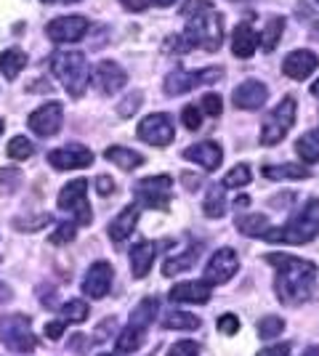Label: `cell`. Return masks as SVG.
<instances>
[{"mask_svg":"<svg viewBox=\"0 0 319 356\" xmlns=\"http://www.w3.org/2000/svg\"><path fill=\"white\" fill-rule=\"evenodd\" d=\"M266 264H272L277 268V280H274L277 298L285 306H304L306 300L311 298V293H314L317 266L311 261L295 258V255H285V252L266 255Z\"/></svg>","mask_w":319,"mask_h":356,"instance_id":"cell-1","label":"cell"},{"mask_svg":"<svg viewBox=\"0 0 319 356\" xmlns=\"http://www.w3.org/2000/svg\"><path fill=\"white\" fill-rule=\"evenodd\" d=\"M181 16L186 19L183 40L189 48L218 51L224 43V16L213 8L211 0H186L181 6Z\"/></svg>","mask_w":319,"mask_h":356,"instance_id":"cell-2","label":"cell"},{"mask_svg":"<svg viewBox=\"0 0 319 356\" xmlns=\"http://www.w3.org/2000/svg\"><path fill=\"white\" fill-rule=\"evenodd\" d=\"M319 234V200H309L295 213V218L282 229H269L263 239L269 242H288V245H309Z\"/></svg>","mask_w":319,"mask_h":356,"instance_id":"cell-3","label":"cell"},{"mask_svg":"<svg viewBox=\"0 0 319 356\" xmlns=\"http://www.w3.org/2000/svg\"><path fill=\"white\" fill-rule=\"evenodd\" d=\"M51 70H54V74L59 77V83L67 88V93L72 99H80L85 93L91 72H88V61L80 51H59L51 59Z\"/></svg>","mask_w":319,"mask_h":356,"instance_id":"cell-4","label":"cell"},{"mask_svg":"<svg viewBox=\"0 0 319 356\" xmlns=\"http://www.w3.org/2000/svg\"><path fill=\"white\" fill-rule=\"evenodd\" d=\"M0 341L6 343L11 351L32 354V351L38 348V338H35V332H32L30 316H24V314L3 316V319H0Z\"/></svg>","mask_w":319,"mask_h":356,"instance_id":"cell-5","label":"cell"},{"mask_svg":"<svg viewBox=\"0 0 319 356\" xmlns=\"http://www.w3.org/2000/svg\"><path fill=\"white\" fill-rule=\"evenodd\" d=\"M293 122H295V99H293V96H285V99L269 112V118L263 120L261 144H263V147L279 144V141L288 136L290 128H293Z\"/></svg>","mask_w":319,"mask_h":356,"instance_id":"cell-6","label":"cell"},{"mask_svg":"<svg viewBox=\"0 0 319 356\" xmlns=\"http://www.w3.org/2000/svg\"><path fill=\"white\" fill-rule=\"evenodd\" d=\"M224 77L221 67H208V70H199V72H186V70H173L165 77V93L167 96H181L189 93L197 86H208V83H218Z\"/></svg>","mask_w":319,"mask_h":356,"instance_id":"cell-7","label":"cell"},{"mask_svg":"<svg viewBox=\"0 0 319 356\" xmlns=\"http://www.w3.org/2000/svg\"><path fill=\"white\" fill-rule=\"evenodd\" d=\"M85 189H88V181H85V178H75V181H69L59 192V208L67 210V213H72L75 221L83 223V226H88L93 218L91 205H88V200H85Z\"/></svg>","mask_w":319,"mask_h":356,"instance_id":"cell-8","label":"cell"},{"mask_svg":"<svg viewBox=\"0 0 319 356\" xmlns=\"http://www.w3.org/2000/svg\"><path fill=\"white\" fill-rule=\"evenodd\" d=\"M170 186H173L170 176H149L141 178L133 186V192L141 200V205L152 210H167L170 208Z\"/></svg>","mask_w":319,"mask_h":356,"instance_id":"cell-9","label":"cell"},{"mask_svg":"<svg viewBox=\"0 0 319 356\" xmlns=\"http://www.w3.org/2000/svg\"><path fill=\"white\" fill-rule=\"evenodd\" d=\"M240 268V261H237V252L231 248H221L211 255L208 266H205V284H224L229 282Z\"/></svg>","mask_w":319,"mask_h":356,"instance_id":"cell-10","label":"cell"},{"mask_svg":"<svg viewBox=\"0 0 319 356\" xmlns=\"http://www.w3.org/2000/svg\"><path fill=\"white\" fill-rule=\"evenodd\" d=\"M61 122H64V109H61L59 102H48V104L38 106L30 115V120H27L32 134L43 136V138H51V136L59 134Z\"/></svg>","mask_w":319,"mask_h":356,"instance_id":"cell-11","label":"cell"},{"mask_svg":"<svg viewBox=\"0 0 319 356\" xmlns=\"http://www.w3.org/2000/svg\"><path fill=\"white\" fill-rule=\"evenodd\" d=\"M138 138L149 147H167L173 141V122L167 115H147L138 122Z\"/></svg>","mask_w":319,"mask_h":356,"instance_id":"cell-12","label":"cell"},{"mask_svg":"<svg viewBox=\"0 0 319 356\" xmlns=\"http://www.w3.org/2000/svg\"><path fill=\"white\" fill-rule=\"evenodd\" d=\"M88 32V19L85 16H59L48 24V38L54 43H77Z\"/></svg>","mask_w":319,"mask_h":356,"instance_id":"cell-13","label":"cell"},{"mask_svg":"<svg viewBox=\"0 0 319 356\" xmlns=\"http://www.w3.org/2000/svg\"><path fill=\"white\" fill-rule=\"evenodd\" d=\"M128 74L122 72V67H117L115 61H99L93 70V86L101 90L104 96H115L117 90L125 88Z\"/></svg>","mask_w":319,"mask_h":356,"instance_id":"cell-14","label":"cell"},{"mask_svg":"<svg viewBox=\"0 0 319 356\" xmlns=\"http://www.w3.org/2000/svg\"><path fill=\"white\" fill-rule=\"evenodd\" d=\"M48 163L56 170H75V168H88L93 165V154L85 147H61L48 152Z\"/></svg>","mask_w":319,"mask_h":356,"instance_id":"cell-15","label":"cell"},{"mask_svg":"<svg viewBox=\"0 0 319 356\" xmlns=\"http://www.w3.org/2000/svg\"><path fill=\"white\" fill-rule=\"evenodd\" d=\"M266 99H269V90L263 83L259 80H245L240 83L237 88H234V96H231V102L237 109H245V112H253V109H261V106L266 104Z\"/></svg>","mask_w":319,"mask_h":356,"instance_id":"cell-16","label":"cell"},{"mask_svg":"<svg viewBox=\"0 0 319 356\" xmlns=\"http://www.w3.org/2000/svg\"><path fill=\"white\" fill-rule=\"evenodd\" d=\"M112 277H115L112 266H109L106 261H96V264L88 268L85 280H83V293L88 298H104L106 293L112 290Z\"/></svg>","mask_w":319,"mask_h":356,"instance_id":"cell-17","label":"cell"},{"mask_svg":"<svg viewBox=\"0 0 319 356\" xmlns=\"http://www.w3.org/2000/svg\"><path fill=\"white\" fill-rule=\"evenodd\" d=\"M181 157L189 160V163H197L202 170H215L221 165V160H224V152L213 141H199V144H192V147L183 149Z\"/></svg>","mask_w":319,"mask_h":356,"instance_id":"cell-18","label":"cell"},{"mask_svg":"<svg viewBox=\"0 0 319 356\" xmlns=\"http://www.w3.org/2000/svg\"><path fill=\"white\" fill-rule=\"evenodd\" d=\"M317 67H319V56L314 51H304V48L301 51H293L288 59H285V64H282L285 74L293 77V80H306Z\"/></svg>","mask_w":319,"mask_h":356,"instance_id":"cell-19","label":"cell"},{"mask_svg":"<svg viewBox=\"0 0 319 356\" xmlns=\"http://www.w3.org/2000/svg\"><path fill=\"white\" fill-rule=\"evenodd\" d=\"M154 255H157V245L149 242V239H141V242H136L131 248V271H133L136 280L149 274V268L154 264Z\"/></svg>","mask_w":319,"mask_h":356,"instance_id":"cell-20","label":"cell"},{"mask_svg":"<svg viewBox=\"0 0 319 356\" xmlns=\"http://www.w3.org/2000/svg\"><path fill=\"white\" fill-rule=\"evenodd\" d=\"M138 216H141V208H138V205H128L115 221L109 223V237H112L115 245H120V242H125V239L133 234V229H136V223H138Z\"/></svg>","mask_w":319,"mask_h":356,"instance_id":"cell-21","label":"cell"},{"mask_svg":"<svg viewBox=\"0 0 319 356\" xmlns=\"http://www.w3.org/2000/svg\"><path fill=\"white\" fill-rule=\"evenodd\" d=\"M256 45H259L256 30H253L250 24L240 22V24L234 27V35H231V51H234V56H237V59H250V56L256 54Z\"/></svg>","mask_w":319,"mask_h":356,"instance_id":"cell-22","label":"cell"},{"mask_svg":"<svg viewBox=\"0 0 319 356\" xmlns=\"http://www.w3.org/2000/svg\"><path fill=\"white\" fill-rule=\"evenodd\" d=\"M173 303H208L211 300V284L205 282H181L170 290Z\"/></svg>","mask_w":319,"mask_h":356,"instance_id":"cell-23","label":"cell"},{"mask_svg":"<svg viewBox=\"0 0 319 356\" xmlns=\"http://www.w3.org/2000/svg\"><path fill=\"white\" fill-rule=\"evenodd\" d=\"M263 178H269V181H304V178H311V173H309V165H263Z\"/></svg>","mask_w":319,"mask_h":356,"instance_id":"cell-24","label":"cell"},{"mask_svg":"<svg viewBox=\"0 0 319 356\" xmlns=\"http://www.w3.org/2000/svg\"><path fill=\"white\" fill-rule=\"evenodd\" d=\"M147 330H149V327L128 322V327L117 335V351H120V354H133V351H138V348L144 346V341H147Z\"/></svg>","mask_w":319,"mask_h":356,"instance_id":"cell-25","label":"cell"},{"mask_svg":"<svg viewBox=\"0 0 319 356\" xmlns=\"http://www.w3.org/2000/svg\"><path fill=\"white\" fill-rule=\"evenodd\" d=\"M104 157L109 163H115L122 170H136L138 165H144V157L133 152V149H125V147H109L104 152Z\"/></svg>","mask_w":319,"mask_h":356,"instance_id":"cell-26","label":"cell"},{"mask_svg":"<svg viewBox=\"0 0 319 356\" xmlns=\"http://www.w3.org/2000/svg\"><path fill=\"white\" fill-rule=\"evenodd\" d=\"M295 152H298V157H301L306 165L319 163V128L301 136V138L295 141Z\"/></svg>","mask_w":319,"mask_h":356,"instance_id":"cell-27","label":"cell"},{"mask_svg":"<svg viewBox=\"0 0 319 356\" xmlns=\"http://www.w3.org/2000/svg\"><path fill=\"white\" fill-rule=\"evenodd\" d=\"M24 67H27V54H24V51L11 48V51H3V54H0V72L6 74L8 80H14Z\"/></svg>","mask_w":319,"mask_h":356,"instance_id":"cell-28","label":"cell"},{"mask_svg":"<svg viewBox=\"0 0 319 356\" xmlns=\"http://www.w3.org/2000/svg\"><path fill=\"white\" fill-rule=\"evenodd\" d=\"M202 210H205L208 218H221V216L227 213V192H224V186H211V189H208V197H205V202H202Z\"/></svg>","mask_w":319,"mask_h":356,"instance_id":"cell-29","label":"cell"},{"mask_svg":"<svg viewBox=\"0 0 319 356\" xmlns=\"http://www.w3.org/2000/svg\"><path fill=\"white\" fill-rule=\"evenodd\" d=\"M282 32H285V19H282V16H274V19L266 22V30L261 35V48H263V54H272L274 48L279 45Z\"/></svg>","mask_w":319,"mask_h":356,"instance_id":"cell-30","label":"cell"},{"mask_svg":"<svg viewBox=\"0 0 319 356\" xmlns=\"http://www.w3.org/2000/svg\"><path fill=\"white\" fill-rule=\"evenodd\" d=\"M237 232H243L245 237H263L269 232V221L263 216H240Z\"/></svg>","mask_w":319,"mask_h":356,"instance_id":"cell-31","label":"cell"},{"mask_svg":"<svg viewBox=\"0 0 319 356\" xmlns=\"http://www.w3.org/2000/svg\"><path fill=\"white\" fill-rule=\"evenodd\" d=\"M157 300L154 298H147V300H141L136 309H133V314H131V322L133 325H141V327H149L157 319Z\"/></svg>","mask_w":319,"mask_h":356,"instance_id":"cell-32","label":"cell"},{"mask_svg":"<svg viewBox=\"0 0 319 356\" xmlns=\"http://www.w3.org/2000/svg\"><path fill=\"white\" fill-rule=\"evenodd\" d=\"M195 264H197V248H192V250L183 252V255H179V258H170V261H165L163 274H165V277H176V274H181V271H186V268H192Z\"/></svg>","mask_w":319,"mask_h":356,"instance_id":"cell-33","label":"cell"},{"mask_svg":"<svg viewBox=\"0 0 319 356\" xmlns=\"http://www.w3.org/2000/svg\"><path fill=\"white\" fill-rule=\"evenodd\" d=\"M165 330H183V332H192V330H199V319L195 316V314L173 312V314H167Z\"/></svg>","mask_w":319,"mask_h":356,"instance_id":"cell-34","label":"cell"},{"mask_svg":"<svg viewBox=\"0 0 319 356\" xmlns=\"http://www.w3.org/2000/svg\"><path fill=\"white\" fill-rule=\"evenodd\" d=\"M35 147H32V141L27 136H14L11 138V144H8V157L11 160H30Z\"/></svg>","mask_w":319,"mask_h":356,"instance_id":"cell-35","label":"cell"},{"mask_svg":"<svg viewBox=\"0 0 319 356\" xmlns=\"http://www.w3.org/2000/svg\"><path fill=\"white\" fill-rule=\"evenodd\" d=\"M247 184H250V168L245 163L234 165L227 173V178H224V186H229V189H240V186H247Z\"/></svg>","mask_w":319,"mask_h":356,"instance_id":"cell-36","label":"cell"},{"mask_svg":"<svg viewBox=\"0 0 319 356\" xmlns=\"http://www.w3.org/2000/svg\"><path fill=\"white\" fill-rule=\"evenodd\" d=\"M61 309V316L67 319V322H85L88 319V306L83 303V300H67Z\"/></svg>","mask_w":319,"mask_h":356,"instance_id":"cell-37","label":"cell"},{"mask_svg":"<svg viewBox=\"0 0 319 356\" xmlns=\"http://www.w3.org/2000/svg\"><path fill=\"white\" fill-rule=\"evenodd\" d=\"M22 186V170L16 168H0V194H11Z\"/></svg>","mask_w":319,"mask_h":356,"instance_id":"cell-38","label":"cell"},{"mask_svg":"<svg viewBox=\"0 0 319 356\" xmlns=\"http://www.w3.org/2000/svg\"><path fill=\"white\" fill-rule=\"evenodd\" d=\"M282 332H285V322L279 316H263L259 322V335L266 338V341H272V338L282 335Z\"/></svg>","mask_w":319,"mask_h":356,"instance_id":"cell-39","label":"cell"},{"mask_svg":"<svg viewBox=\"0 0 319 356\" xmlns=\"http://www.w3.org/2000/svg\"><path fill=\"white\" fill-rule=\"evenodd\" d=\"M75 234H77L75 221H64V223H59V229L51 234V242H54V245H67V242H75Z\"/></svg>","mask_w":319,"mask_h":356,"instance_id":"cell-40","label":"cell"},{"mask_svg":"<svg viewBox=\"0 0 319 356\" xmlns=\"http://www.w3.org/2000/svg\"><path fill=\"white\" fill-rule=\"evenodd\" d=\"M221 109H224V102H221V96L218 93H205L202 96V115H208V118H218L221 115Z\"/></svg>","mask_w":319,"mask_h":356,"instance_id":"cell-41","label":"cell"},{"mask_svg":"<svg viewBox=\"0 0 319 356\" xmlns=\"http://www.w3.org/2000/svg\"><path fill=\"white\" fill-rule=\"evenodd\" d=\"M165 356H199V346L195 341H179L167 348Z\"/></svg>","mask_w":319,"mask_h":356,"instance_id":"cell-42","label":"cell"},{"mask_svg":"<svg viewBox=\"0 0 319 356\" xmlns=\"http://www.w3.org/2000/svg\"><path fill=\"white\" fill-rule=\"evenodd\" d=\"M141 102H144V96H141V93H131V96L117 106V115H120V118H131L138 106H141Z\"/></svg>","mask_w":319,"mask_h":356,"instance_id":"cell-43","label":"cell"},{"mask_svg":"<svg viewBox=\"0 0 319 356\" xmlns=\"http://www.w3.org/2000/svg\"><path fill=\"white\" fill-rule=\"evenodd\" d=\"M181 122L189 128V131H197L199 125H202V115H199L197 106H186L181 112Z\"/></svg>","mask_w":319,"mask_h":356,"instance_id":"cell-44","label":"cell"},{"mask_svg":"<svg viewBox=\"0 0 319 356\" xmlns=\"http://www.w3.org/2000/svg\"><path fill=\"white\" fill-rule=\"evenodd\" d=\"M218 330H221L224 335H237V330H240V319H237L234 314H224V316L218 319Z\"/></svg>","mask_w":319,"mask_h":356,"instance_id":"cell-45","label":"cell"},{"mask_svg":"<svg viewBox=\"0 0 319 356\" xmlns=\"http://www.w3.org/2000/svg\"><path fill=\"white\" fill-rule=\"evenodd\" d=\"M51 223V216H38V218H32V223H22V221H14V226L19 229V232H38V229H43V226H48Z\"/></svg>","mask_w":319,"mask_h":356,"instance_id":"cell-46","label":"cell"},{"mask_svg":"<svg viewBox=\"0 0 319 356\" xmlns=\"http://www.w3.org/2000/svg\"><path fill=\"white\" fill-rule=\"evenodd\" d=\"M256 356H290V346L288 343H277V346H269V348L259 351Z\"/></svg>","mask_w":319,"mask_h":356,"instance_id":"cell-47","label":"cell"},{"mask_svg":"<svg viewBox=\"0 0 319 356\" xmlns=\"http://www.w3.org/2000/svg\"><path fill=\"white\" fill-rule=\"evenodd\" d=\"M96 192L99 194H112L115 192V181L109 176H99L96 178Z\"/></svg>","mask_w":319,"mask_h":356,"instance_id":"cell-48","label":"cell"},{"mask_svg":"<svg viewBox=\"0 0 319 356\" xmlns=\"http://www.w3.org/2000/svg\"><path fill=\"white\" fill-rule=\"evenodd\" d=\"M61 335H64V322H48V325H46V338H51V341H59Z\"/></svg>","mask_w":319,"mask_h":356,"instance_id":"cell-49","label":"cell"},{"mask_svg":"<svg viewBox=\"0 0 319 356\" xmlns=\"http://www.w3.org/2000/svg\"><path fill=\"white\" fill-rule=\"evenodd\" d=\"M120 3L128 11H144V8L149 6V0H120Z\"/></svg>","mask_w":319,"mask_h":356,"instance_id":"cell-50","label":"cell"},{"mask_svg":"<svg viewBox=\"0 0 319 356\" xmlns=\"http://www.w3.org/2000/svg\"><path fill=\"white\" fill-rule=\"evenodd\" d=\"M181 178H183V184H186L189 189H197V181H195L197 176H195V173H183Z\"/></svg>","mask_w":319,"mask_h":356,"instance_id":"cell-51","label":"cell"},{"mask_svg":"<svg viewBox=\"0 0 319 356\" xmlns=\"http://www.w3.org/2000/svg\"><path fill=\"white\" fill-rule=\"evenodd\" d=\"M247 205H250V197H247V194L237 197V208H247Z\"/></svg>","mask_w":319,"mask_h":356,"instance_id":"cell-52","label":"cell"},{"mask_svg":"<svg viewBox=\"0 0 319 356\" xmlns=\"http://www.w3.org/2000/svg\"><path fill=\"white\" fill-rule=\"evenodd\" d=\"M304 356H319V348H317V346H314V348H309V351H306Z\"/></svg>","mask_w":319,"mask_h":356,"instance_id":"cell-53","label":"cell"},{"mask_svg":"<svg viewBox=\"0 0 319 356\" xmlns=\"http://www.w3.org/2000/svg\"><path fill=\"white\" fill-rule=\"evenodd\" d=\"M311 93H314V96H317V99H319V80H317V83H314V86H311Z\"/></svg>","mask_w":319,"mask_h":356,"instance_id":"cell-54","label":"cell"},{"mask_svg":"<svg viewBox=\"0 0 319 356\" xmlns=\"http://www.w3.org/2000/svg\"><path fill=\"white\" fill-rule=\"evenodd\" d=\"M157 6H170V3H176V0H154Z\"/></svg>","mask_w":319,"mask_h":356,"instance_id":"cell-55","label":"cell"},{"mask_svg":"<svg viewBox=\"0 0 319 356\" xmlns=\"http://www.w3.org/2000/svg\"><path fill=\"white\" fill-rule=\"evenodd\" d=\"M43 3H75V0H43Z\"/></svg>","mask_w":319,"mask_h":356,"instance_id":"cell-56","label":"cell"},{"mask_svg":"<svg viewBox=\"0 0 319 356\" xmlns=\"http://www.w3.org/2000/svg\"><path fill=\"white\" fill-rule=\"evenodd\" d=\"M0 134H3V120H0Z\"/></svg>","mask_w":319,"mask_h":356,"instance_id":"cell-57","label":"cell"},{"mask_svg":"<svg viewBox=\"0 0 319 356\" xmlns=\"http://www.w3.org/2000/svg\"><path fill=\"white\" fill-rule=\"evenodd\" d=\"M101 356H117V354H101Z\"/></svg>","mask_w":319,"mask_h":356,"instance_id":"cell-58","label":"cell"},{"mask_svg":"<svg viewBox=\"0 0 319 356\" xmlns=\"http://www.w3.org/2000/svg\"><path fill=\"white\" fill-rule=\"evenodd\" d=\"M317 3H319V0H317Z\"/></svg>","mask_w":319,"mask_h":356,"instance_id":"cell-59","label":"cell"}]
</instances>
